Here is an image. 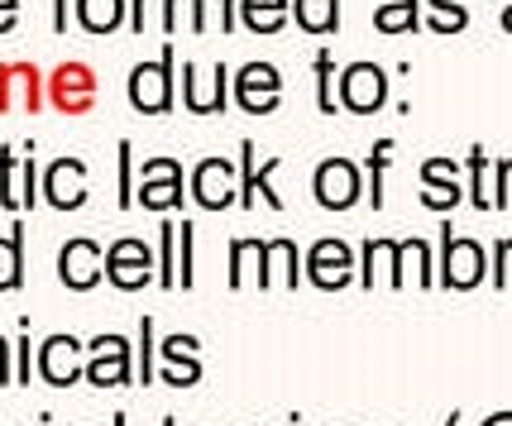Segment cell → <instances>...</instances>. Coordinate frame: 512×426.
<instances>
[{
    "mask_svg": "<svg viewBox=\"0 0 512 426\" xmlns=\"http://www.w3.org/2000/svg\"><path fill=\"white\" fill-rule=\"evenodd\" d=\"M393 158H398V144L393 139H374V149L364 158V182H369V211H383V192H388V168H393Z\"/></svg>",
    "mask_w": 512,
    "mask_h": 426,
    "instance_id": "f1b7e54d",
    "label": "cell"
},
{
    "mask_svg": "<svg viewBox=\"0 0 512 426\" xmlns=\"http://www.w3.org/2000/svg\"><path fill=\"white\" fill-rule=\"evenodd\" d=\"M158 0H130V34L134 39H144V29H149V10H154Z\"/></svg>",
    "mask_w": 512,
    "mask_h": 426,
    "instance_id": "f6af8a7d",
    "label": "cell"
},
{
    "mask_svg": "<svg viewBox=\"0 0 512 426\" xmlns=\"http://www.w3.org/2000/svg\"><path fill=\"white\" fill-rule=\"evenodd\" d=\"M460 422H465V412L455 407V412H450V417H446V422H441V426H460Z\"/></svg>",
    "mask_w": 512,
    "mask_h": 426,
    "instance_id": "f907efd6",
    "label": "cell"
},
{
    "mask_svg": "<svg viewBox=\"0 0 512 426\" xmlns=\"http://www.w3.org/2000/svg\"><path fill=\"white\" fill-rule=\"evenodd\" d=\"M101 106V77L87 58H63L48 72V111L58 115H91Z\"/></svg>",
    "mask_w": 512,
    "mask_h": 426,
    "instance_id": "277c9868",
    "label": "cell"
},
{
    "mask_svg": "<svg viewBox=\"0 0 512 426\" xmlns=\"http://www.w3.org/2000/svg\"><path fill=\"white\" fill-rule=\"evenodd\" d=\"M436 278L446 292H474L489 283V245L460 235L450 221H441V254H436Z\"/></svg>",
    "mask_w": 512,
    "mask_h": 426,
    "instance_id": "7a4b0ae2",
    "label": "cell"
},
{
    "mask_svg": "<svg viewBox=\"0 0 512 426\" xmlns=\"http://www.w3.org/2000/svg\"><path fill=\"white\" fill-rule=\"evenodd\" d=\"M312 197L321 211H355V206L369 197L364 163L350 154H326L312 173Z\"/></svg>",
    "mask_w": 512,
    "mask_h": 426,
    "instance_id": "3957f363",
    "label": "cell"
},
{
    "mask_svg": "<svg viewBox=\"0 0 512 426\" xmlns=\"http://www.w3.org/2000/svg\"><path fill=\"white\" fill-rule=\"evenodd\" d=\"M359 288H393L402 292V240L393 235H374L359 245Z\"/></svg>",
    "mask_w": 512,
    "mask_h": 426,
    "instance_id": "44dd1931",
    "label": "cell"
},
{
    "mask_svg": "<svg viewBox=\"0 0 512 426\" xmlns=\"http://www.w3.org/2000/svg\"><path fill=\"white\" fill-rule=\"evenodd\" d=\"M48 111V72L29 58H0V115Z\"/></svg>",
    "mask_w": 512,
    "mask_h": 426,
    "instance_id": "52a82bcc",
    "label": "cell"
},
{
    "mask_svg": "<svg viewBox=\"0 0 512 426\" xmlns=\"http://www.w3.org/2000/svg\"><path fill=\"white\" fill-rule=\"evenodd\" d=\"M465 197L469 192L460 187V182H422V192H417V202H422L426 211H441V216H450Z\"/></svg>",
    "mask_w": 512,
    "mask_h": 426,
    "instance_id": "f35d334b",
    "label": "cell"
},
{
    "mask_svg": "<svg viewBox=\"0 0 512 426\" xmlns=\"http://www.w3.org/2000/svg\"><path fill=\"white\" fill-rule=\"evenodd\" d=\"M106 283L115 292H144L158 288V254L139 235H115L106 245Z\"/></svg>",
    "mask_w": 512,
    "mask_h": 426,
    "instance_id": "5b68a950",
    "label": "cell"
},
{
    "mask_svg": "<svg viewBox=\"0 0 512 426\" xmlns=\"http://www.w3.org/2000/svg\"><path fill=\"white\" fill-rule=\"evenodd\" d=\"M134 202L154 216H168V211H182L187 202V173L173 154H154L139 163V197Z\"/></svg>",
    "mask_w": 512,
    "mask_h": 426,
    "instance_id": "ba28073f",
    "label": "cell"
},
{
    "mask_svg": "<svg viewBox=\"0 0 512 426\" xmlns=\"http://www.w3.org/2000/svg\"><path fill=\"white\" fill-rule=\"evenodd\" d=\"M39 163H34V144H0V206L10 211V216H29L34 206L44 202V192H39Z\"/></svg>",
    "mask_w": 512,
    "mask_h": 426,
    "instance_id": "8992f818",
    "label": "cell"
},
{
    "mask_svg": "<svg viewBox=\"0 0 512 426\" xmlns=\"http://www.w3.org/2000/svg\"><path fill=\"white\" fill-rule=\"evenodd\" d=\"M292 24V0H240V29L273 39Z\"/></svg>",
    "mask_w": 512,
    "mask_h": 426,
    "instance_id": "d4e9b609",
    "label": "cell"
},
{
    "mask_svg": "<svg viewBox=\"0 0 512 426\" xmlns=\"http://www.w3.org/2000/svg\"><path fill=\"white\" fill-rule=\"evenodd\" d=\"M111 426H130V417H125V412H111Z\"/></svg>",
    "mask_w": 512,
    "mask_h": 426,
    "instance_id": "816d5d0a",
    "label": "cell"
},
{
    "mask_svg": "<svg viewBox=\"0 0 512 426\" xmlns=\"http://www.w3.org/2000/svg\"><path fill=\"white\" fill-rule=\"evenodd\" d=\"M39 383L44 388H77L87 383V340L53 331L48 340H39Z\"/></svg>",
    "mask_w": 512,
    "mask_h": 426,
    "instance_id": "7c38bea8",
    "label": "cell"
},
{
    "mask_svg": "<svg viewBox=\"0 0 512 426\" xmlns=\"http://www.w3.org/2000/svg\"><path fill=\"white\" fill-rule=\"evenodd\" d=\"M312 82H316V111H321V115H340V101H335L340 63L331 58V48H316V58H312Z\"/></svg>",
    "mask_w": 512,
    "mask_h": 426,
    "instance_id": "1f68e13d",
    "label": "cell"
},
{
    "mask_svg": "<svg viewBox=\"0 0 512 426\" xmlns=\"http://www.w3.org/2000/svg\"><path fill=\"white\" fill-rule=\"evenodd\" d=\"M465 178H469V206L484 216L493 211V158L484 144H469L465 154Z\"/></svg>",
    "mask_w": 512,
    "mask_h": 426,
    "instance_id": "83f0119b",
    "label": "cell"
},
{
    "mask_svg": "<svg viewBox=\"0 0 512 426\" xmlns=\"http://www.w3.org/2000/svg\"><path fill=\"white\" fill-rule=\"evenodd\" d=\"M20 24V0H0V34H10Z\"/></svg>",
    "mask_w": 512,
    "mask_h": 426,
    "instance_id": "7dc6e473",
    "label": "cell"
},
{
    "mask_svg": "<svg viewBox=\"0 0 512 426\" xmlns=\"http://www.w3.org/2000/svg\"><path fill=\"white\" fill-rule=\"evenodd\" d=\"M24 288V221H15L0 235V297Z\"/></svg>",
    "mask_w": 512,
    "mask_h": 426,
    "instance_id": "f546056e",
    "label": "cell"
},
{
    "mask_svg": "<svg viewBox=\"0 0 512 426\" xmlns=\"http://www.w3.org/2000/svg\"><path fill=\"white\" fill-rule=\"evenodd\" d=\"M230 77L235 72L216 63V68H201V63H182L178 77V96L187 115H225L230 106Z\"/></svg>",
    "mask_w": 512,
    "mask_h": 426,
    "instance_id": "4fadbf2b",
    "label": "cell"
},
{
    "mask_svg": "<svg viewBox=\"0 0 512 426\" xmlns=\"http://www.w3.org/2000/svg\"><path fill=\"white\" fill-rule=\"evenodd\" d=\"M158 24H163V39H178L187 34H211L206 29V0H158Z\"/></svg>",
    "mask_w": 512,
    "mask_h": 426,
    "instance_id": "484cf974",
    "label": "cell"
},
{
    "mask_svg": "<svg viewBox=\"0 0 512 426\" xmlns=\"http://www.w3.org/2000/svg\"><path fill=\"white\" fill-rule=\"evenodd\" d=\"M230 101L245 115H273L283 101V72L273 63H245L230 77Z\"/></svg>",
    "mask_w": 512,
    "mask_h": 426,
    "instance_id": "ac0fdd59",
    "label": "cell"
},
{
    "mask_svg": "<svg viewBox=\"0 0 512 426\" xmlns=\"http://www.w3.org/2000/svg\"><path fill=\"white\" fill-rule=\"evenodd\" d=\"M422 15H426L422 0H374V29L383 39H402V34L426 29Z\"/></svg>",
    "mask_w": 512,
    "mask_h": 426,
    "instance_id": "cb8c5ba5",
    "label": "cell"
},
{
    "mask_svg": "<svg viewBox=\"0 0 512 426\" xmlns=\"http://www.w3.org/2000/svg\"><path fill=\"white\" fill-rule=\"evenodd\" d=\"M158 288L163 292H173L178 288V221H163L158 225Z\"/></svg>",
    "mask_w": 512,
    "mask_h": 426,
    "instance_id": "836d02e7",
    "label": "cell"
},
{
    "mask_svg": "<svg viewBox=\"0 0 512 426\" xmlns=\"http://www.w3.org/2000/svg\"><path fill=\"white\" fill-rule=\"evenodd\" d=\"M340 0H292V24L312 39H331L340 34Z\"/></svg>",
    "mask_w": 512,
    "mask_h": 426,
    "instance_id": "4316f807",
    "label": "cell"
},
{
    "mask_svg": "<svg viewBox=\"0 0 512 426\" xmlns=\"http://www.w3.org/2000/svg\"><path fill=\"white\" fill-rule=\"evenodd\" d=\"M187 197L201 211H230V206H240V163L221 154H206L192 168V178H187Z\"/></svg>",
    "mask_w": 512,
    "mask_h": 426,
    "instance_id": "30bf717a",
    "label": "cell"
},
{
    "mask_svg": "<svg viewBox=\"0 0 512 426\" xmlns=\"http://www.w3.org/2000/svg\"><path fill=\"white\" fill-rule=\"evenodd\" d=\"M402 288H417V292L441 288L431 240H422V235H407V240H402Z\"/></svg>",
    "mask_w": 512,
    "mask_h": 426,
    "instance_id": "603a6c76",
    "label": "cell"
},
{
    "mask_svg": "<svg viewBox=\"0 0 512 426\" xmlns=\"http://www.w3.org/2000/svg\"><path fill=\"white\" fill-rule=\"evenodd\" d=\"M508 178L512 158H493V211H508Z\"/></svg>",
    "mask_w": 512,
    "mask_h": 426,
    "instance_id": "7bdbcfd3",
    "label": "cell"
},
{
    "mask_svg": "<svg viewBox=\"0 0 512 426\" xmlns=\"http://www.w3.org/2000/svg\"><path fill=\"white\" fill-rule=\"evenodd\" d=\"M0 388H15V340L0 336Z\"/></svg>",
    "mask_w": 512,
    "mask_h": 426,
    "instance_id": "bcb514c9",
    "label": "cell"
},
{
    "mask_svg": "<svg viewBox=\"0 0 512 426\" xmlns=\"http://www.w3.org/2000/svg\"><path fill=\"white\" fill-rule=\"evenodd\" d=\"M498 24H503V34H512V0H503V10H498Z\"/></svg>",
    "mask_w": 512,
    "mask_h": 426,
    "instance_id": "681fc988",
    "label": "cell"
},
{
    "mask_svg": "<svg viewBox=\"0 0 512 426\" xmlns=\"http://www.w3.org/2000/svg\"><path fill=\"white\" fill-rule=\"evenodd\" d=\"M426 15L422 24L431 34H441V39H455V34H465L469 29V0H422Z\"/></svg>",
    "mask_w": 512,
    "mask_h": 426,
    "instance_id": "4dcf8cb0",
    "label": "cell"
},
{
    "mask_svg": "<svg viewBox=\"0 0 512 426\" xmlns=\"http://www.w3.org/2000/svg\"><path fill=\"white\" fill-rule=\"evenodd\" d=\"M134 144L130 139H120L115 144V206L120 211H134Z\"/></svg>",
    "mask_w": 512,
    "mask_h": 426,
    "instance_id": "8d00e7d4",
    "label": "cell"
},
{
    "mask_svg": "<svg viewBox=\"0 0 512 426\" xmlns=\"http://www.w3.org/2000/svg\"><path fill=\"white\" fill-rule=\"evenodd\" d=\"M39 192H44V202L53 211H82L87 206V158L82 154H58L53 163L44 168V178H39Z\"/></svg>",
    "mask_w": 512,
    "mask_h": 426,
    "instance_id": "e0dca14e",
    "label": "cell"
},
{
    "mask_svg": "<svg viewBox=\"0 0 512 426\" xmlns=\"http://www.w3.org/2000/svg\"><path fill=\"white\" fill-rule=\"evenodd\" d=\"M48 29H53L58 39L72 29V0H48Z\"/></svg>",
    "mask_w": 512,
    "mask_h": 426,
    "instance_id": "ee69618b",
    "label": "cell"
},
{
    "mask_svg": "<svg viewBox=\"0 0 512 426\" xmlns=\"http://www.w3.org/2000/svg\"><path fill=\"white\" fill-rule=\"evenodd\" d=\"M134 388L158 383V326L154 316H139V355H134Z\"/></svg>",
    "mask_w": 512,
    "mask_h": 426,
    "instance_id": "d6a6232c",
    "label": "cell"
},
{
    "mask_svg": "<svg viewBox=\"0 0 512 426\" xmlns=\"http://www.w3.org/2000/svg\"><path fill=\"white\" fill-rule=\"evenodd\" d=\"M197 288V225L178 216V292Z\"/></svg>",
    "mask_w": 512,
    "mask_h": 426,
    "instance_id": "d590c367",
    "label": "cell"
},
{
    "mask_svg": "<svg viewBox=\"0 0 512 426\" xmlns=\"http://www.w3.org/2000/svg\"><path fill=\"white\" fill-rule=\"evenodd\" d=\"M201 374H206V364H201V340L197 336H173L158 340V383H168V388H197Z\"/></svg>",
    "mask_w": 512,
    "mask_h": 426,
    "instance_id": "ffe728a7",
    "label": "cell"
},
{
    "mask_svg": "<svg viewBox=\"0 0 512 426\" xmlns=\"http://www.w3.org/2000/svg\"><path fill=\"white\" fill-rule=\"evenodd\" d=\"M58 283H63L67 292H91L106 283V245L101 240H91V235H72V240H63V249H58Z\"/></svg>",
    "mask_w": 512,
    "mask_h": 426,
    "instance_id": "2e32d148",
    "label": "cell"
},
{
    "mask_svg": "<svg viewBox=\"0 0 512 426\" xmlns=\"http://www.w3.org/2000/svg\"><path fill=\"white\" fill-rule=\"evenodd\" d=\"M206 29L235 34L240 29V0H206Z\"/></svg>",
    "mask_w": 512,
    "mask_h": 426,
    "instance_id": "ab89813d",
    "label": "cell"
},
{
    "mask_svg": "<svg viewBox=\"0 0 512 426\" xmlns=\"http://www.w3.org/2000/svg\"><path fill=\"white\" fill-rule=\"evenodd\" d=\"M125 96H130L134 115H168L178 106V53H173V39L163 44L158 58L134 63L130 77H125Z\"/></svg>",
    "mask_w": 512,
    "mask_h": 426,
    "instance_id": "6da1fadb",
    "label": "cell"
},
{
    "mask_svg": "<svg viewBox=\"0 0 512 426\" xmlns=\"http://www.w3.org/2000/svg\"><path fill=\"white\" fill-rule=\"evenodd\" d=\"M254 154H259V149H254V139H240V206L254 211V202H264L268 211H278V216H283V197H278V187H273L278 168H283V158L278 154L254 158Z\"/></svg>",
    "mask_w": 512,
    "mask_h": 426,
    "instance_id": "d6986e66",
    "label": "cell"
},
{
    "mask_svg": "<svg viewBox=\"0 0 512 426\" xmlns=\"http://www.w3.org/2000/svg\"><path fill=\"white\" fill-rule=\"evenodd\" d=\"M254 283V235H240L230 240V273H225V288L245 292Z\"/></svg>",
    "mask_w": 512,
    "mask_h": 426,
    "instance_id": "e575fe53",
    "label": "cell"
},
{
    "mask_svg": "<svg viewBox=\"0 0 512 426\" xmlns=\"http://www.w3.org/2000/svg\"><path fill=\"white\" fill-rule=\"evenodd\" d=\"M460 173H465V163H455V158H426L422 168H417V178L422 182H460Z\"/></svg>",
    "mask_w": 512,
    "mask_h": 426,
    "instance_id": "b9f144b4",
    "label": "cell"
},
{
    "mask_svg": "<svg viewBox=\"0 0 512 426\" xmlns=\"http://www.w3.org/2000/svg\"><path fill=\"white\" fill-rule=\"evenodd\" d=\"M508 259H512V235H503V240L489 245V288L493 292H508Z\"/></svg>",
    "mask_w": 512,
    "mask_h": 426,
    "instance_id": "60d3db41",
    "label": "cell"
},
{
    "mask_svg": "<svg viewBox=\"0 0 512 426\" xmlns=\"http://www.w3.org/2000/svg\"><path fill=\"white\" fill-rule=\"evenodd\" d=\"M335 101L345 115H379L388 106V72L379 63H345L335 82Z\"/></svg>",
    "mask_w": 512,
    "mask_h": 426,
    "instance_id": "8fae6325",
    "label": "cell"
},
{
    "mask_svg": "<svg viewBox=\"0 0 512 426\" xmlns=\"http://www.w3.org/2000/svg\"><path fill=\"white\" fill-rule=\"evenodd\" d=\"M302 269H307V283H312V288H321V292H345L359 278L355 249L345 245L340 235L316 240V245L302 254Z\"/></svg>",
    "mask_w": 512,
    "mask_h": 426,
    "instance_id": "5bb4252c",
    "label": "cell"
},
{
    "mask_svg": "<svg viewBox=\"0 0 512 426\" xmlns=\"http://www.w3.org/2000/svg\"><path fill=\"white\" fill-rule=\"evenodd\" d=\"M479 426H512V412H489Z\"/></svg>",
    "mask_w": 512,
    "mask_h": 426,
    "instance_id": "c3c4849f",
    "label": "cell"
},
{
    "mask_svg": "<svg viewBox=\"0 0 512 426\" xmlns=\"http://www.w3.org/2000/svg\"><path fill=\"white\" fill-rule=\"evenodd\" d=\"M72 24L87 39H111L130 29V0H72Z\"/></svg>",
    "mask_w": 512,
    "mask_h": 426,
    "instance_id": "7402d4cb",
    "label": "cell"
},
{
    "mask_svg": "<svg viewBox=\"0 0 512 426\" xmlns=\"http://www.w3.org/2000/svg\"><path fill=\"white\" fill-rule=\"evenodd\" d=\"M87 383L91 388H134V340L130 336H96L87 340Z\"/></svg>",
    "mask_w": 512,
    "mask_h": 426,
    "instance_id": "9a60e30c",
    "label": "cell"
},
{
    "mask_svg": "<svg viewBox=\"0 0 512 426\" xmlns=\"http://www.w3.org/2000/svg\"><path fill=\"white\" fill-rule=\"evenodd\" d=\"M39 379V345L29 336V316H20V336H15V388Z\"/></svg>",
    "mask_w": 512,
    "mask_h": 426,
    "instance_id": "74e56055",
    "label": "cell"
},
{
    "mask_svg": "<svg viewBox=\"0 0 512 426\" xmlns=\"http://www.w3.org/2000/svg\"><path fill=\"white\" fill-rule=\"evenodd\" d=\"M158 426H178V417H163V422H158Z\"/></svg>",
    "mask_w": 512,
    "mask_h": 426,
    "instance_id": "f5cc1de1",
    "label": "cell"
},
{
    "mask_svg": "<svg viewBox=\"0 0 512 426\" xmlns=\"http://www.w3.org/2000/svg\"><path fill=\"white\" fill-rule=\"evenodd\" d=\"M307 283V269H302V249L292 235H273V240H254V288H288L297 292Z\"/></svg>",
    "mask_w": 512,
    "mask_h": 426,
    "instance_id": "9c48e42d",
    "label": "cell"
}]
</instances>
